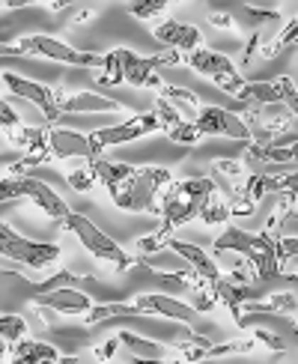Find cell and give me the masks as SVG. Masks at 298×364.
Segmentation results:
<instances>
[{
	"mask_svg": "<svg viewBox=\"0 0 298 364\" xmlns=\"http://www.w3.org/2000/svg\"><path fill=\"white\" fill-rule=\"evenodd\" d=\"M89 168L96 171V179H101V186L108 188L111 200L126 212L158 209L161 191L173 182V176L164 168H149V164L146 168H134V164L108 161L101 156L89 159Z\"/></svg>",
	"mask_w": 298,
	"mask_h": 364,
	"instance_id": "cell-1",
	"label": "cell"
},
{
	"mask_svg": "<svg viewBox=\"0 0 298 364\" xmlns=\"http://www.w3.org/2000/svg\"><path fill=\"white\" fill-rule=\"evenodd\" d=\"M218 191L212 176H197V179H182V182H170L167 188L158 197V215L164 218L161 230H155L153 236H143L138 242L140 254H155L164 251V239H167L176 227H182L194 218H200V212L206 206V200Z\"/></svg>",
	"mask_w": 298,
	"mask_h": 364,
	"instance_id": "cell-2",
	"label": "cell"
},
{
	"mask_svg": "<svg viewBox=\"0 0 298 364\" xmlns=\"http://www.w3.org/2000/svg\"><path fill=\"white\" fill-rule=\"evenodd\" d=\"M176 51L170 54H158V57H138L128 48H114L101 57V63L96 66V84L99 87H116V84H131V87H164L158 72L161 66H173L179 63Z\"/></svg>",
	"mask_w": 298,
	"mask_h": 364,
	"instance_id": "cell-3",
	"label": "cell"
},
{
	"mask_svg": "<svg viewBox=\"0 0 298 364\" xmlns=\"http://www.w3.org/2000/svg\"><path fill=\"white\" fill-rule=\"evenodd\" d=\"M215 254H227V251H236V254H245L250 269L257 272L260 281H272L280 275L277 269V236L275 233H248V230H238V227H227L215 242H212Z\"/></svg>",
	"mask_w": 298,
	"mask_h": 364,
	"instance_id": "cell-4",
	"label": "cell"
},
{
	"mask_svg": "<svg viewBox=\"0 0 298 364\" xmlns=\"http://www.w3.org/2000/svg\"><path fill=\"white\" fill-rule=\"evenodd\" d=\"M63 227H69V230L78 236L81 245L93 254L99 263H108L114 272H128L134 263H138L134 257H128L123 248H119L101 227H96L87 215H81V212H69V215L63 218Z\"/></svg>",
	"mask_w": 298,
	"mask_h": 364,
	"instance_id": "cell-5",
	"label": "cell"
},
{
	"mask_svg": "<svg viewBox=\"0 0 298 364\" xmlns=\"http://www.w3.org/2000/svg\"><path fill=\"white\" fill-rule=\"evenodd\" d=\"M18 197H30L45 215L54 218V221H63L69 215V203L60 197L54 188H48L42 179H33V176H4L0 179V203H12V200H18Z\"/></svg>",
	"mask_w": 298,
	"mask_h": 364,
	"instance_id": "cell-6",
	"label": "cell"
},
{
	"mask_svg": "<svg viewBox=\"0 0 298 364\" xmlns=\"http://www.w3.org/2000/svg\"><path fill=\"white\" fill-rule=\"evenodd\" d=\"M185 63L197 72V75H203V78H209L215 87H221L227 96H233V99H238V93H242V87H245V78H242V72L236 69V63L227 57V54H221V51H212V48H194V51H188V57H185Z\"/></svg>",
	"mask_w": 298,
	"mask_h": 364,
	"instance_id": "cell-7",
	"label": "cell"
},
{
	"mask_svg": "<svg viewBox=\"0 0 298 364\" xmlns=\"http://www.w3.org/2000/svg\"><path fill=\"white\" fill-rule=\"evenodd\" d=\"M0 254L6 260H15L30 269H48L60 260V248L51 242H33L21 233H15L9 224H0Z\"/></svg>",
	"mask_w": 298,
	"mask_h": 364,
	"instance_id": "cell-8",
	"label": "cell"
},
{
	"mask_svg": "<svg viewBox=\"0 0 298 364\" xmlns=\"http://www.w3.org/2000/svg\"><path fill=\"white\" fill-rule=\"evenodd\" d=\"M18 45H21V57H45V60H54V63L84 66V69H96L101 63V54L78 51V48H72V45L60 42L54 36H45V33L24 36V39H18Z\"/></svg>",
	"mask_w": 298,
	"mask_h": 364,
	"instance_id": "cell-9",
	"label": "cell"
},
{
	"mask_svg": "<svg viewBox=\"0 0 298 364\" xmlns=\"http://www.w3.org/2000/svg\"><path fill=\"white\" fill-rule=\"evenodd\" d=\"M149 132H161V123H158L155 111L138 114V117H131V119H126V123H119V126L96 129V132H89L87 138H89V149H93V156H101V149L138 141V138H143V134H149Z\"/></svg>",
	"mask_w": 298,
	"mask_h": 364,
	"instance_id": "cell-10",
	"label": "cell"
},
{
	"mask_svg": "<svg viewBox=\"0 0 298 364\" xmlns=\"http://www.w3.org/2000/svg\"><path fill=\"white\" fill-rule=\"evenodd\" d=\"M194 126L200 134H221V138L233 141H253V132L245 123V117H238L236 111L218 108V105H203L200 114L194 117Z\"/></svg>",
	"mask_w": 298,
	"mask_h": 364,
	"instance_id": "cell-11",
	"label": "cell"
},
{
	"mask_svg": "<svg viewBox=\"0 0 298 364\" xmlns=\"http://www.w3.org/2000/svg\"><path fill=\"white\" fill-rule=\"evenodd\" d=\"M4 84H6V90L12 96L39 105L45 119H48V126H54L57 119L63 117V111H60V90H51L45 84H36V81H27V78H21V75H12V72L4 75Z\"/></svg>",
	"mask_w": 298,
	"mask_h": 364,
	"instance_id": "cell-12",
	"label": "cell"
},
{
	"mask_svg": "<svg viewBox=\"0 0 298 364\" xmlns=\"http://www.w3.org/2000/svg\"><path fill=\"white\" fill-rule=\"evenodd\" d=\"M33 301L39 308H48L57 314H66V316H84L89 308H93V299L87 293H81V287H54V290H45V293H33Z\"/></svg>",
	"mask_w": 298,
	"mask_h": 364,
	"instance_id": "cell-13",
	"label": "cell"
},
{
	"mask_svg": "<svg viewBox=\"0 0 298 364\" xmlns=\"http://www.w3.org/2000/svg\"><path fill=\"white\" fill-rule=\"evenodd\" d=\"M153 111H155V117H158V123H161V132L167 134V138L173 141V144H182V146H194L197 144L203 134L197 132V126L191 123V119H185L182 114H179L173 105L164 99V96H158L155 99V105H153Z\"/></svg>",
	"mask_w": 298,
	"mask_h": 364,
	"instance_id": "cell-14",
	"label": "cell"
},
{
	"mask_svg": "<svg viewBox=\"0 0 298 364\" xmlns=\"http://www.w3.org/2000/svg\"><path fill=\"white\" fill-rule=\"evenodd\" d=\"M238 191L253 203H260L263 197L272 194V191L275 194H280V191L298 194V171L295 173H253V176H248V182Z\"/></svg>",
	"mask_w": 298,
	"mask_h": 364,
	"instance_id": "cell-15",
	"label": "cell"
},
{
	"mask_svg": "<svg viewBox=\"0 0 298 364\" xmlns=\"http://www.w3.org/2000/svg\"><path fill=\"white\" fill-rule=\"evenodd\" d=\"M164 248L167 251H173L179 260H185L188 263V269H194L200 278H206V281H218L221 278V269H218V263L209 257L200 245H194V242H182V239H173V236H167L164 239Z\"/></svg>",
	"mask_w": 298,
	"mask_h": 364,
	"instance_id": "cell-16",
	"label": "cell"
},
{
	"mask_svg": "<svg viewBox=\"0 0 298 364\" xmlns=\"http://www.w3.org/2000/svg\"><path fill=\"white\" fill-rule=\"evenodd\" d=\"M153 36L161 42V45H170L173 51H194L203 45V33L194 24H185V21H176V18H167L161 21Z\"/></svg>",
	"mask_w": 298,
	"mask_h": 364,
	"instance_id": "cell-17",
	"label": "cell"
},
{
	"mask_svg": "<svg viewBox=\"0 0 298 364\" xmlns=\"http://www.w3.org/2000/svg\"><path fill=\"white\" fill-rule=\"evenodd\" d=\"M248 161L253 164H298V138H275L272 144H248Z\"/></svg>",
	"mask_w": 298,
	"mask_h": 364,
	"instance_id": "cell-18",
	"label": "cell"
},
{
	"mask_svg": "<svg viewBox=\"0 0 298 364\" xmlns=\"http://www.w3.org/2000/svg\"><path fill=\"white\" fill-rule=\"evenodd\" d=\"M48 141H51V153L57 161L63 159H93V149H89V138L78 134L72 129H54L48 126Z\"/></svg>",
	"mask_w": 298,
	"mask_h": 364,
	"instance_id": "cell-19",
	"label": "cell"
},
{
	"mask_svg": "<svg viewBox=\"0 0 298 364\" xmlns=\"http://www.w3.org/2000/svg\"><path fill=\"white\" fill-rule=\"evenodd\" d=\"M123 105L101 93H60V111L66 114H99V111H119Z\"/></svg>",
	"mask_w": 298,
	"mask_h": 364,
	"instance_id": "cell-20",
	"label": "cell"
},
{
	"mask_svg": "<svg viewBox=\"0 0 298 364\" xmlns=\"http://www.w3.org/2000/svg\"><path fill=\"white\" fill-rule=\"evenodd\" d=\"M138 305H143L149 311V316H170V320H179V323H194L197 320V308L194 305H185V301H176L170 296H140L138 299Z\"/></svg>",
	"mask_w": 298,
	"mask_h": 364,
	"instance_id": "cell-21",
	"label": "cell"
},
{
	"mask_svg": "<svg viewBox=\"0 0 298 364\" xmlns=\"http://www.w3.org/2000/svg\"><path fill=\"white\" fill-rule=\"evenodd\" d=\"M12 361L15 364H51L60 361V353L51 343H39V341H15L12 346Z\"/></svg>",
	"mask_w": 298,
	"mask_h": 364,
	"instance_id": "cell-22",
	"label": "cell"
},
{
	"mask_svg": "<svg viewBox=\"0 0 298 364\" xmlns=\"http://www.w3.org/2000/svg\"><path fill=\"white\" fill-rule=\"evenodd\" d=\"M119 316H149V311L143 305H126V301H108V305H93L84 314V323L96 326V323H108V320H119Z\"/></svg>",
	"mask_w": 298,
	"mask_h": 364,
	"instance_id": "cell-23",
	"label": "cell"
},
{
	"mask_svg": "<svg viewBox=\"0 0 298 364\" xmlns=\"http://www.w3.org/2000/svg\"><path fill=\"white\" fill-rule=\"evenodd\" d=\"M119 346H126L128 350V358L131 361H161L164 358V346L155 343V341H149V338H138L134 331H119Z\"/></svg>",
	"mask_w": 298,
	"mask_h": 364,
	"instance_id": "cell-24",
	"label": "cell"
},
{
	"mask_svg": "<svg viewBox=\"0 0 298 364\" xmlns=\"http://www.w3.org/2000/svg\"><path fill=\"white\" fill-rule=\"evenodd\" d=\"M161 96L167 99L185 119H191V123H194V117H197L200 108H203L200 99H197V93H191V90H182V87H161Z\"/></svg>",
	"mask_w": 298,
	"mask_h": 364,
	"instance_id": "cell-25",
	"label": "cell"
},
{
	"mask_svg": "<svg viewBox=\"0 0 298 364\" xmlns=\"http://www.w3.org/2000/svg\"><path fill=\"white\" fill-rule=\"evenodd\" d=\"M292 45H298V15L292 21H287L280 27V33L268 42V45H260V54L265 57V60H275V57H280L283 51H289Z\"/></svg>",
	"mask_w": 298,
	"mask_h": 364,
	"instance_id": "cell-26",
	"label": "cell"
},
{
	"mask_svg": "<svg viewBox=\"0 0 298 364\" xmlns=\"http://www.w3.org/2000/svg\"><path fill=\"white\" fill-rule=\"evenodd\" d=\"M227 218H230V203L221 200L218 191H215V194L206 200V206H203V212H200V221L209 224V227H215V224H224Z\"/></svg>",
	"mask_w": 298,
	"mask_h": 364,
	"instance_id": "cell-27",
	"label": "cell"
},
{
	"mask_svg": "<svg viewBox=\"0 0 298 364\" xmlns=\"http://www.w3.org/2000/svg\"><path fill=\"white\" fill-rule=\"evenodd\" d=\"M242 21H245V27H253V30H263L265 24H275V21H283V18H280V12H275V9L245 6V9H242Z\"/></svg>",
	"mask_w": 298,
	"mask_h": 364,
	"instance_id": "cell-28",
	"label": "cell"
},
{
	"mask_svg": "<svg viewBox=\"0 0 298 364\" xmlns=\"http://www.w3.org/2000/svg\"><path fill=\"white\" fill-rule=\"evenodd\" d=\"M167 4L170 0H128V15H134V18H140V21H149L167 9Z\"/></svg>",
	"mask_w": 298,
	"mask_h": 364,
	"instance_id": "cell-29",
	"label": "cell"
},
{
	"mask_svg": "<svg viewBox=\"0 0 298 364\" xmlns=\"http://www.w3.org/2000/svg\"><path fill=\"white\" fill-rule=\"evenodd\" d=\"M24 331H27V323L21 320V316H0V338H4L6 343H15V341H21L24 338Z\"/></svg>",
	"mask_w": 298,
	"mask_h": 364,
	"instance_id": "cell-30",
	"label": "cell"
},
{
	"mask_svg": "<svg viewBox=\"0 0 298 364\" xmlns=\"http://www.w3.org/2000/svg\"><path fill=\"white\" fill-rule=\"evenodd\" d=\"M66 179H69V186H72L74 191H89V188L96 186V171L89 168V164H84V168L72 171V173H69Z\"/></svg>",
	"mask_w": 298,
	"mask_h": 364,
	"instance_id": "cell-31",
	"label": "cell"
},
{
	"mask_svg": "<svg viewBox=\"0 0 298 364\" xmlns=\"http://www.w3.org/2000/svg\"><path fill=\"white\" fill-rule=\"evenodd\" d=\"M18 126H21V117L9 108L4 96H0V132H6V134H9V132H15Z\"/></svg>",
	"mask_w": 298,
	"mask_h": 364,
	"instance_id": "cell-32",
	"label": "cell"
},
{
	"mask_svg": "<svg viewBox=\"0 0 298 364\" xmlns=\"http://www.w3.org/2000/svg\"><path fill=\"white\" fill-rule=\"evenodd\" d=\"M298 257V236H277V260Z\"/></svg>",
	"mask_w": 298,
	"mask_h": 364,
	"instance_id": "cell-33",
	"label": "cell"
},
{
	"mask_svg": "<svg viewBox=\"0 0 298 364\" xmlns=\"http://www.w3.org/2000/svg\"><path fill=\"white\" fill-rule=\"evenodd\" d=\"M209 21H212V27L236 30V24H233V15H230V12H212V15H209Z\"/></svg>",
	"mask_w": 298,
	"mask_h": 364,
	"instance_id": "cell-34",
	"label": "cell"
},
{
	"mask_svg": "<svg viewBox=\"0 0 298 364\" xmlns=\"http://www.w3.org/2000/svg\"><path fill=\"white\" fill-rule=\"evenodd\" d=\"M215 171H221V173H230V176H242L245 171L238 168L236 161H230V159H221V161H215Z\"/></svg>",
	"mask_w": 298,
	"mask_h": 364,
	"instance_id": "cell-35",
	"label": "cell"
},
{
	"mask_svg": "<svg viewBox=\"0 0 298 364\" xmlns=\"http://www.w3.org/2000/svg\"><path fill=\"white\" fill-rule=\"evenodd\" d=\"M116 346H119V338H111L108 343L99 346V350H96V358H99V361H111V355H114Z\"/></svg>",
	"mask_w": 298,
	"mask_h": 364,
	"instance_id": "cell-36",
	"label": "cell"
},
{
	"mask_svg": "<svg viewBox=\"0 0 298 364\" xmlns=\"http://www.w3.org/2000/svg\"><path fill=\"white\" fill-rule=\"evenodd\" d=\"M30 4H51V0H6L4 6H9V9H21V6H30Z\"/></svg>",
	"mask_w": 298,
	"mask_h": 364,
	"instance_id": "cell-37",
	"label": "cell"
},
{
	"mask_svg": "<svg viewBox=\"0 0 298 364\" xmlns=\"http://www.w3.org/2000/svg\"><path fill=\"white\" fill-rule=\"evenodd\" d=\"M74 0H51V9L57 12V9H66V6H72Z\"/></svg>",
	"mask_w": 298,
	"mask_h": 364,
	"instance_id": "cell-38",
	"label": "cell"
},
{
	"mask_svg": "<svg viewBox=\"0 0 298 364\" xmlns=\"http://www.w3.org/2000/svg\"><path fill=\"white\" fill-rule=\"evenodd\" d=\"M6 346H9V343H6L4 338H0V361H6Z\"/></svg>",
	"mask_w": 298,
	"mask_h": 364,
	"instance_id": "cell-39",
	"label": "cell"
},
{
	"mask_svg": "<svg viewBox=\"0 0 298 364\" xmlns=\"http://www.w3.org/2000/svg\"><path fill=\"white\" fill-rule=\"evenodd\" d=\"M87 18H93V12H89V9H84V12H78V18H74V21H87Z\"/></svg>",
	"mask_w": 298,
	"mask_h": 364,
	"instance_id": "cell-40",
	"label": "cell"
},
{
	"mask_svg": "<svg viewBox=\"0 0 298 364\" xmlns=\"http://www.w3.org/2000/svg\"><path fill=\"white\" fill-rule=\"evenodd\" d=\"M0 278H9V275H6V272H0Z\"/></svg>",
	"mask_w": 298,
	"mask_h": 364,
	"instance_id": "cell-41",
	"label": "cell"
}]
</instances>
